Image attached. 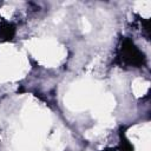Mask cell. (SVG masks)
<instances>
[{"mask_svg":"<svg viewBox=\"0 0 151 151\" xmlns=\"http://www.w3.org/2000/svg\"><path fill=\"white\" fill-rule=\"evenodd\" d=\"M114 63L124 68H140L146 65V57L129 37H123L118 44Z\"/></svg>","mask_w":151,"mask_h":151,"instance_id":"1","label":"cell"},{"mask_svg":"<svg viewBox=\"0 0 151 151\" xmlns=\"http://www.w3.org/2000/svg\"><path fill=\"white\" fill-rule=\"evenodd\" d=\"M15 33H17V28L13 22L5 19L0 21V41L1 42L12 41L15 37Z\"/></svg>","mask_w":151,"mask_h":151,"instance_id":"2","label":"cell"},{"mask_svg":"<svg viewBox=\"0 0 151 151\" xmlns=\"http://www.w3.org/2000/svg\"><path fill=\"white\" fill-rule=\"evenodd\" d=\"M119 149L122 151H133V146L130 143V140L127 139V137L123 130H120V132H119Z\"/></svg>","mask_w":151,"mask_h":151,"instance_id":"3","label":"cell"},{"mask_svg":"<svg viewBox=\"0 0 151 151\" xmlns=\"http://www.w3.org/2000/svg\"><path fill=\"white\" fill-rule=\"evenodd\" d=\"M101 151H116L114 149H111V147H109V149H104V150H101Z\"/></svg>","mask_w":151,"mask_h":151,"instance_id":"4","label":"cell"}]
</instances>
